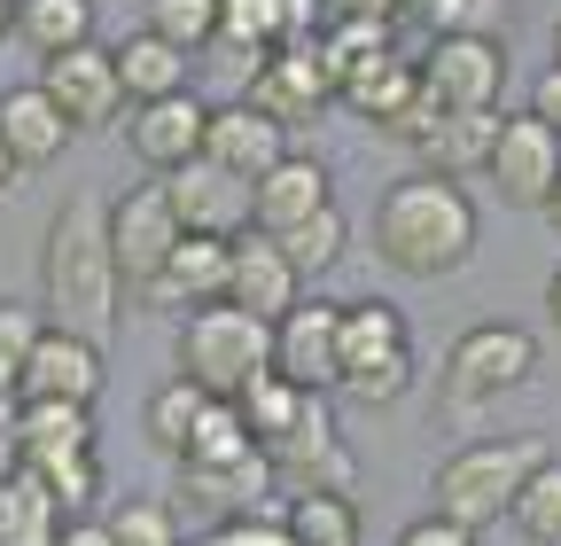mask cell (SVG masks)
<instances>
[{"label":"cell","mask_w":561,"mask_h":546,"mask_svg":"<svg viewBox=\"0 0 561 546\" xmlns=\"http://www.w3.org/2000/svg\"><path fill=\"white\" fill-rule=\"evenodd\" d=\"M227 273H234V242H219V235H180V250L164 258V273H157L149 289H133V305L187 320V312H203V305H227Z\"/></svg>","instance_id":"9a60e30c"},{"label":"cell","mask_w":561,"mask_h":546,"mask_svg":"<svg viewBox=\"0 0 561 546\" xmlns=\"http://www.w3.org/2000/svg\"><path fill=\"white\" fill-rule=\"evenodd\" d=\"M546 227H553V235H561V187H553V195H546Z\"/></svg>","instance_id":"681fc988"},{"label":"cell","mask_w":561,"mask_h":546,"mask_svg":"<svg viewBox=\"0 0 561 546\" xmlns=\"http://www.w3.org/2000/svg\"><path fill=\"white\" fill-rule=\"evenodd\" d=\"M140 32H157L180 55L219 47V0H149V24H140Z\"/></svg>","instance_id":"e575fe53"},{"label":"cell","mask_w":561,"mask_h":546,"mask_svg":"<svg viewBox=\"0 0 561 546\" xmlns=\"http://www.w3.org/2000/svg\"><path fill=\"white\" fill-rule=\"evenodd\" d=\"M476 0H398V32H421V39H445V32H468Z\"/></svg>","instance_id":"ab89813d"},{"label":"cell","mask_w":561,"mask_h":546,"mask_svg":"<svg viewBox=\"0 0 561 546\" xmlns=\"http://www.w3.org/2000/svg\"><path fill=\"white\" fill-rule=\"evenodd\" d=\"M24 468V445H16V398H0V485Z\"/></svg>","instance_id":"bcb514c9"},{"label":"cell","mask_w":561,"mask_h":546,"mask_svg":"<svg viewBox=\"0 0 561 546\" xmlns=\"http://www.w3.org/2000/svg\"><path fill=\"white\" fill-rule=\"evenodd\" d=\"M553 62H561V24H553Z\"/></svg>","instance_id":"11a10c76"},{"label":"cell","mask_w":561,"mask_h":546,"mask_svg":"<svg viewBox=\"0 0 561 546\" xmlns=\"http://www.w3.org/2000/svg\"><path fill=\"white\" fill-rule=\"evenodd\" d=\"M483 180L500 187V203L515 212H546V195L561 187V133H546L530 110H500V141H491V164Z\"/></svg>","instance_id":"8fae6325"},{"label":"cell","mask_w":561,"mask_h":546,"mask_svg":"<svg viewBox=\"0 0 561 546\" xmlns=\"http://www.w3.org/2000/svg\"><path fill=\"white\" fill-rule=\"evenodd\" d=\"M117 250H110V195H70L62 212L47 219V242H39V312L47 328H70V335H102L117 328Z\"/></svg>","instance_id":"6da1fadb"},{"label":"cell","mask_w":561,"mask_h":546,"mask_svg":"<svg viewBox=\"0 0 561 546\" xmlns=\"http://www.w3.org/2000/svg\"><path fill=\"white\" fill-rule=\"evenodd\" d=\"M273 375L297 383L305 398H328L343 383V305L328 297H297L273 320Z\"/></svg>","instance_id":"9c48e42d"},{"label":"cell","mask_w":561,"mask_h":546,"mask_svg":"<svg viewBox=\"0 0 561 546\" xmlns=\"http://www.w3.org/2000/svg\"><path fill=\"white\" fill-rule=\"evenodd\" d=\"M110 55H117L125 110H140V102H164V94H187V55H180V47H164L157 32H133V39H117Z\"/></svg>","instance_id":"484cf974"},{"label":"cell","mask_w":561,"mask_h":546,"mask_svg":"<svg viewBox=\"0 0 561 546\" xmlns=\"http://www.w3.org/2000/svg\"><path fill=\"white\" fill-rule=\"evenodd\" d=\"M16 32V0H0V39H9Z\"/></svg>","instance_id":"f907efd6"},{"label":"cell","mask_w":561,"mask_h":546,"mask_svg":"<svg viewBox=\"0 0 561 546\" xmlns=\"http://www.w3.org/2000/svg\"><path fill=\"white\" fill-rule=\"evenodd\" d=\"M507 523H515L523 546H561V460H553V453L530 468V485L515 492Z\"/></svg>","instance_id":"4dcf8cb0"},{"label":"cell","mask_w":561,"mask_h":546,"mask_svg":"<svg viewBox=\"0 0 561 546\" xmlns=\"http://www.w3.org/2000/svg\"><path fill=\"white\" fill-rule=\"evenodd\" d=\"M79 133H70V117L39 94V79L32 87H9L0 94V149L16 157V172H39V164H55Z\"/></svg>","instance_id":"cb8c5ba5"},{"label":"cell","mask_w":561,"mask_h":546,"mask_svg":"<svg viewBox=\"0 0 561 546\" xmlns=\"http://www.w3.org/2000/svg\"><path fill=\"white\" fill-rule=\"evenodd\" d=\"M328 24H375V32H398V0H320Z\"/></svg>","instance_id":"7bdbcfd3"},{"label":"cell","mask_w":561,"mask_h":546,"mask_svg":"<svg viewBox=\"0 0 561 546\" xmlns=\"http://www.w3.org/2000/svg\"><path fill=\"white\" fill-rule=\"evenodd\" d=\"M9 485H16V476H9ZM9 485H0V523H9Z\"/></svg>","instance_id":"f5cc1de1"},{"label":"cell","mask_w":561,"mask_h":546,"mask_svg":"<svg viewBox=\"0 0 561 546\" xmlns=\"http://www.w3.org/2000/svg\"><path fill=\"white\" fill-rule=\"evenodd\" d=\"M257 437H250V422L234 414V398H210L203 406V422H195V437H187V453H180V468H203V460H234V453H250Z\"/></svg>","instance_id":"8d00e7d4"},{"label":"cell","mask_w":561,"mask_h":546,"mask_svg":"<svg viewBox=\"0 0 561 546\" xmlns=\"http://www.w3.org/2000/svg\"><path fill=\"white\" fill-rule=\"evenodd\" d=\"M219 546H297V538H289V523H280V508H273V515H242V523H219Z\"/></svg>","instance_id":"b9f144b4"},{"label":"cell","mask_w":561,"mask_h":546,"mask_svg":"<svg viewBox=\"0 0 561 546\" xmlns=\"http://www.w3.org/2000/svg\"><path fill=\"white\" fill-rule=\"evenodd\" d=\"M421 62V94H430V110H500L507 94V39L491 32H445L413 55Z\"/></svg>","instance_id":"ba28073f"},{"label":"cell","mask_w":561,"mask_h":546,"mask_svg":"<svg viewBox=\"0 0 561 546\" xmlns=\"http://www.w3.org/2000/svg\"><path fill=\"white\" fill-rule=\"evenodd\" d=\"M242 102H250V110H265L280 133L312 125V117L335 102V71H328L320 39H312V47H273L257 71H250V94H242Z\"/></svg>","instance_id":"4fadbf2b"},{"label":"cell","mask_w":561,"mask_h":546,"mask_svg":"<svg viewBox=\"0 0 561 546\" xmlns=\"http://www.w3.org/2000/svg\"><path fill=\"white\" fill-rule=\"evenodd\" d=\"M359 406H398L413 390V328L390 297L343 305V383Z\"/></svg>","instance_id":"8992f818"},{"label":"cell","mask_w":561,"mask_h":546,"mask_svg":"<svg viewBox=\"0 0 561 546\" xmlns=\"http://www.w3.org/2000/svg\"><path fill=\"white\" fill-rule=\"evenodd\" d=\"M280 157H289V133H280L265 110H250L242 94L234 102H210V125H203V164L234 172L242 187H257Z\"/></svg>","instance_id":"e0dca14e"},{"label":"cell","mask_w":561,"mask_h":546,"mask_svg":"<svg viewBox=\"0 0 561 546\" xmlns=\"http://www.w3.org/2000/svg\"><path fill=\"white\" fill-rule=\"evenodd\" d=\"M530 117H538L546 133H561V62H553V71H538V87H530Z\"/></svg>","instance_id":"f6af8a7d"},{"label":"cell","mask_w":561,"mask_h":546,"mask_svg":"<svg viewBox=\"0 0 561 546\" xmlns=\"http://www.w3.org/2000/svg\"><path fill=\"white\" fill-rule=\"evenodd\" d=\"M39 94L70 117V133H102L117 110H125V87H117V55L102 39L70 47V55H47L39 62Z\"/></svg>","instance_id":"5bb4252c"},{"label":"cell","mask_w":561,"mask_h":546,"mask_svg":"<svg viewBox=\"0 0 561 546\" xmlns=\"http://www.w3.org/2000/svg\"><path fill=\"white\" fill-rule=\"evenodd\" d=\"M280 476H273V453L250 445L234 460H203V468H180V500H195L203 515H219V523H242V515H273L280 500Z\"/></svg>","instance_id":"2e32d148"},{"label":"cell","mask_w":561,"mask_h":546,"mask_svg":"<svg viewBox=\"0 0 561 546\" xmlns=\"http://www.w3.org/2000/svg\"><path fill=\"white\" fill-rule=\"evenodd\" d=\"M273 242H280V258L297 265V282H320V273H335V265H343V250H351V227H343V212L328 203V212H312L305 227L273 235Z\"/></svg>","instance_id":"f546056e"},{"label":"cell","mask_w":561,"mask_h":546,"mask_svg":"<svg viewBox=\"0 0 561 546\" xmlns=\"http://www.w3.org/2000/svg\"><path fill=\"white\" fill-rule=\"evenodd\" d=\"M491 141H500V110H437L430 133L413 141V157L430 180H468L491 164Z\"/></svg>","instance_id":"603a6c76"},{"label":"cell","mask_w":561,"mask_h":546,"mask_svg":"<svg viewBox=\"0 0 561 546\" xmlns=\"http://www.w3.org/2000/svg\"><path fill=\"white\" fill-rule=\"evenodd\" d=\"M203 406H210V398H203L195 383L172 375L164 390H149V406H140V430H149V445H157L164 460H180L187 437H195V422H203Z\"/></svg>","instance_id":"f1b7e54d"},{"label":"cell","mask_w":561,"mask_h":546,"mask_svg":"<svg viewBox=\"0 0 561 546\" xmlns=\"http://www.w3.org/2000/svg\"><path fill=\"white\" fill-rule=\"evenodd\" d=\"M335 102H343L351 117H367V125L398 133V141H421V133H430V117H437L430 94H421V62H413L398 39L351 62V71L335 79Z\"/></svg>","instance_id":"52a82bcc"},{"label":"cell","mask_w":561,"mask_h":546,"mask_svg":"<svg viewBox=\"0 0 561 546\" xmlns=\"http://www.w3.org/2000/svg\"><path fill=\"white\" fill-rule=\"evenodd\" d=\"M164 195H172V219H180V235H219V242H234L242 227H250V187L234 180V172H219V164H180V172H164Z\"/></svg>","instance_id":"ac0fdd59"},{"label":"cell","mask_w":561,"mask_h":546,"mask_svg":"<svg viewBox=\"0 0 561 546\" xmlns=\"http://www.w3.org/2000/svg\"><path fill=\"white\" fill-rule=\"evenodd\" d=\"M102 523H110L117 546H187V538H180V515H172L164 500H125V508H110Z\"/></svg>","instance_id":"f35d334b"},{"label":"cell","mask_w":561,"mask_h":546,"mask_svg":"<svg viewBox=\"0 0 561 546\" xmlns=\"http://www.w3.org/2000/svg\"><path fill=\"white\" fill-rule=\"evenodd\" d=\"M110 250H117V282H125V297L149 289L157 273H164V258L180 250V219H172L164 180H140V187H125V195L110 203Z\"/></svg>","instance_id":"30bf717a"},{"label":"cell","mask_w":561,"mask_h":546,"mask_svg":"<svg viewBox=\"0 0 561 546\" xmlns=\"http://www.w3.org/2000/svg\"><path fill=\"white\" fill-rule=\"evenodd\" d=\"M297 297H305V282H297V265L280 258V242L257 235V227H242V235H234V273H227V305L273 328Z\"/></svg>","instance_id":"ffe728a7"},{"label":"cell","mask_w":561,"mask_h":546,"mask_svg":"<svg viewBox=\"0 0 561 546\" xmlns=\"http://www.w3.org/2000/svg\"><path fill=\"white\" fill-rule=\"evenodd\" d=\"M390 546H476V531H460V523H445V515H421V523H405Z\"/></svg>","instance_id":"ee69618b"},{"label":"cell","mask_w":561,"mask_h":546,"mask_svg":"<svg viewBox=\"0 0 561 546\" xmlns=\"http://www.w3.org/2000/svg\"><path fill=\"white\" fill-rule=\"evenodd\" d=\"M9 180H16V157H9V149H0V195H9Z\"/></svg>","instance_id":"816d5d0a"},{"label":"cell","mask_w":561,"mask_h":546,"mask_svg":"<svg viewBox=\"0 0 561 546\" xmlns=\"http://www.w3.org/2000/svg\"><path fill=\"white\" fill-rule=\"evenodd\" d=\"M62 538V508L32 485V476L16 468V485H9V523H0V546H55Z\"/></svg>","instance_id":"d590c367"},{"label":"cell","mask_w":561,"mask_h":546,"mask_svg":"<svg viewBox=\"0 0 561 546\" xmlns=\"http://www.w3.org/2000/svg\"><path fill=\"white\" fill-rule=\"evenodd\" d=\"M273 16H280V47H312L328 32V9L320 0H273Z\"/></svg>","instance_id":"60d3db41"},{"label":"cell","mask_w":561,"mask_h":546,"mask_svg":"<svg viewBox=\"0 0 561 546\" xmlns=\"http://www.w3.org/2000/svg\"><path fill=\"white\" fill-rule=\"evenodd\" d=\"M187 546H219V531H210V538H187Z\"/></svg>","instance_id":"db71d44e"},{"label":"cell","mask_w":561,"mask_h":546,"mask_svg":"<svg viewBox=\"0 0 561 546\" xmlns=\"http://www.w3.org/2000/svg\"><path fill=\"white\" fill-rule=\"evenodd\" d=\"M476 195L460 180H430V172H405L382 187L375 203V258L405 282H445L476 258Z\"/></svg>","instance_id":"7a4b0ae2"},{"label":"cell","mask_w":561,"mask_h":546,"mask_svg":"<svg viewBox=\"0 0 561 546\" xmlns=\"http://www.w3.org/2000/svg\"><path fill=\"white\" fill-rule=\"evenodd\" d=\"M172 367L180 383H195L203 398H242L265 367H273V328L234 312V305H203L180 320L172 335Z\"/></svg>","instance_id":"277c9868"},{"label":"cell","mask_w":561,"mask_h":546,"mask_svg":"<svg viewBox=\"0 0 561 546\" xmlns=\"http://www.w3.org/2000/svg\"><path fill=\"white\" fill-rule=\"evenodd\" d=\"M16 445H24V468L32 460H62V453H94V406L16 398Z\"/></svg>","instance_id":"d4e9b609"},{"label":"cell","mask_w":561,"mask_h":546,"mask_svg":"<svg viewBox=\"0 0 561 546\" xmlns=\"http://www.w3.org/2000/svg\"><path fill=\"white\" fill-rule=\"evenodd\" d=\"M265 453H273V476L289 492H351V485H359V460H351L328 398H305V414L280 430V445H265Z\"/></svg>","instance_id":"7c38bea8"},{"label":"cell","mask_w":561,"mask_h":546,"mask_svg":"<svg viewBox=\"0 0 561 546\" xmlns=\"http://www.w3.org/2000/svg\"><path fill=\"white\" fill-rule=\"evenodd\" d=\"M546 320H553V328H561V265H553V273H546Z\"/></svg>","instance_id":"c3c4849f"},{"label":"cell","mask_w":561,"mask_h":546,"mask_svg":"<svg viewBox=\"0 0 561 546\" xmlns=\"http://www.w3.org/2000/svg\"><path fill=\"white\" fill-rule=\"evenodd\" d=\"M335 180H328V164L320 157H305V149H289V157H280L257 187H250V227L257 235H289V227H305L312 212H328V195Z\"/></svg>","instance_id":"7402d4cb"},{"label":"cell","mask_w":561,"mask_h":546,"mask_svg":"<svg viewBox=\"0 0 561 546\" xmlns=\"http://www.w3.org/2000/svg\"><path fill=\"white\" fill-rule=\"evenodd\" d=\"M280 523H289L297 546H359V500L351 492H289Z\"/></svg>","instance_id":"83f0119b"},{"label":"cell","mask_w":561,"mask_h":546,"mask_svg":"<svg viewBox=\"0 0 561 546\" xmlns=\"http://www.w3.org/2000/svg\"><path fill=\"white\" fill-rule=\"evenodd\" d=\"M219 47L242 55L250 71L280 47V16H273V0H219Z\"/></svg>","instance_id":"836d02e7"},{"label":"cell","mask_w":561,"mask_h":546,"mask_svg":"<svg viewBox=\"0 0 561 546\" xmlns=\"http://www.w3.org/2000/svg\"><path fill=\"white\" fill-rule=\"evenodd\" d=\"M110 383V360L94 335H70V328H47L39 335V352L24 367V390L16 398H70V406H94Z\"/></svg>","instance_id":"44dd1931"},{"label":"cell","mask_w":561,"mask_h":546,"mask_svg":"<svg viewBox=\"0 0 561 546\" xmlns=\"http://www.w3.org/2000/svg\"><path fill=\"white\" fill-rule=\"evenodd\" d=\"M16 39L47 62L94 39V0H16Z\"/></svg>","instance_id":"4316f807"},{"label":"cell","mask_w":561,"mask_h":546,"mask_svg":"<svg viewBox=\"0 0 561 546\" xmlns=\"http://www.w3.org/2000/svg\"><path fill=\"white\" fill-rule=\"evenodd\" d=\"M39 335H47V312L39 305H0V398L24 390V367L39 352Z\"/></svg>","instance_id":"74e56055"},{"label":"cell","mask_w":561,"mask_h":546,"mask_svg":"<svg viewBox=\"0 0 561 546\" xmlns=\"http://www.w3.org/2000/svg\"><path fill=\"white\" fill-rule=\"evenodd\" d=\"M24 476H32V485H39V492H47L55 508H62V523H70V515H87V508L102 500V453H62V460H32Z\"/></svg>","instance_id":"1f68e13d"},{"label":"cell","mask_w":561,"mask_h":546,"mask_svg":"<svg viewBox=\"0 0 561 546\" xmlns=\"http://www.w3.org/2000/svg\"><path fill=\"white\" fill-rule=\"evenodd\" d=\"M234 414L250 422V437H257V445H280V430H289V422L305 414V390H297V383H280V375L265 367V375L234 398Z\"/></svg>","instance_id":"d6a6232c"},{"label":"cell","mask_w":561,"mask_h":546,"mask_svg":"<svg viewBox=\"0 0 561 546\" xmlns=\"http://www.w3.org/2000/svg\"><path fill=\"white\" fill-rule=\"evenodd\" d=\"M546 460V437L515 430V437H476L460 445L453 460H437V485H430V515L460 523V531H483V523H500L515 508V492L530 485V468Z\"/></svg>","instance_id":"3957f363"},{"label":"cell","mask_w":561,"mask_h":546,"mask_svg":"<svg viewBox=\"0 0 561 546\" xmlns=\"http://www.w3.org/2000/svg\"><path fill=\"white\" fill-rule=\"evenodd\" d=\"M203 125H210V102H195V87H187V94H164V102H140L133 125H125V149L164 180V172L203 157Z\"/></svg>","instance_id":"d6986e66"},{"label":"cell","mask_w":561,"mask_h":546,"mask_svg":"<svg viewBox=\"0 0 561 546\" xmlns=\"http://www.w3.org/2000/svg\"><path fill=\"white\" fill-rule=\"evenodd\" d=\"M437 375H445L437 390H445L453 414H476V406L507 398V390H523L538 375V335L515 328V320H476V328L453 335V352H445Z\"/></svg>","instance_id":"5b68a950"},{"label":"cell","mask_w":561,"mask_h":546,"mask_svg":"<svg viewBox=\"0 0 561 546\" xmlns=\"http://www.w3.org/2000/svg\"><path fill=\"white\" fill-rule=\"evenodd\" d=\"M55 546H117V538H110V523H102V515H70Z\"/></svg>","instance_id":"7dc6e473"}]
</instances>
